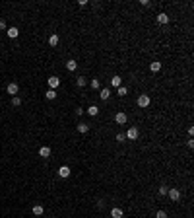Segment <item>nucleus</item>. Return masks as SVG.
Wrapping results in <instances>:
<instances>
[{
    "label": "nucleus",
    "mask_w": 194,
    "mask_h": 218,
    "mask_svg": "<svg viewBox=\"0 0 194 218\" xmlns=\"http://www.w3.org/2000/svg\"><path fill=\"white\" fill-rule=\"evenodd\" d=\"M138 135H140V133H138V129H136V127H130V129L128 130H126V138H128V140H136V138H138Z\"/></svg>",
    "instance_id": "f257e3e1"
},
{
    "label": "nucleus",
    "mask_w": 194,
    "mask_h": 218,
    "mask_svg": "<svg viewBox=\"0 0 194 218\" xmlns=\"http://www.w3.org/2000/svg\"><path fill=\"white\" fill-rule=\"evenodd\" d=\"M47 82H49V90H56L60 86V78H58V76H51Z\"/></svg>",
    "instance_id": "f03ea898"
},
{
    "label": "nucleus",
    "mask_w": 194,
    "mask_h": 218,
    "mask_svg": "<svg viewBox=\"0 0 194 218\" xmlns=\"http://www.w3.org/2000/svg\"><path fill=\"white\" fill-rule=\"evenodd\" d=\"M149 101H152V99H149V96H146V93H144V96H140V98H138V107H148Z\"/></svg>",
    "instance_id": "7ed1b4c3"
},
{
    "label": "nucleus",
    "mask_w": 194,
    "mask_h": 218,
    "mask_svg": "<svg viewBox=\"0 0 194 218\" xmlns=\"http://www.w3.org/2000/svg\"><path fill=\"white\" fill-rule=\"evenodd\" d=\"M18 84H16V82H10L8 84V88H6V92H8L10 93V96H12V98H14V96H16V93H18Z\"/></svg>",
    "instance_id": "20e7f679"
},
{
    "label": "nucleus",
    "mask_w": 194,
    "mask_h": 218,
    "mask_svg": "<svg viewBox=\"0 0 194 218\" xmlns=\"http://www.w3.org/2000/svg\"><path fill=\"white\" fill-rule=\"evenodd\" d=\"M115 121L119 123V125H126L128 117H126V113H122V111H120V113H116V115H115Z\"/></svg>",
    "instance_id": "39448f33"
},
{
    "label": "nucleus",
    "mask_w": 194,
    "mask_h": 218,
    "mask_svg": "<svg viewBox=\"0 0 194 218\" xmlns=\"http://www.w3.org/2000/svg\"><path fill=\"white\" fill-rule=\"evenodd\" d=\"M167 193H169V199H171V201H175V203L180 199V191H179V189H169Z\"/></svg>",
    "instance_id": "423d86ee"
},
{
    "label": "nucleus",
    "mask_w": 194,
    "mask_h": 218,
    "mask_svg": "<svg viewBox=\"0 0 194 218\" xmlns=\"http://www.w3.org/2000/svg\"><path fill=\"white\" fill-rule=\"evenodd\" d=\"M6 35H8L10 39H16L19 35V29L18 28H8V31H6Z\"/></svg>",
    "instance_id": "0eeeda50"
},
{
    "label": "nucleus",
    "mask_w": 194,
    "mask_h": 218,
    "mask_svg": "<svg viewBox=\"0 0 194 218\" xmlns=\"http://www.w3.org/2000/svg\"><path fill=\"white\" fill-rule=\"evenodd\" d=\"M39 156L49 158V156H51V148H49V146H41V148H39Z\"/></svg>",
    "instance_id": "6e6552de"
},
{
    "label": "nucleus",
    "mask_w": 194,
    "mask_h": 218,
    "mask_svg": "<svg viewBox=\"0 0 194 218\" xmlns=\"http://www.w3.org/2000/svg\"><path fill=\"white\" fill-rule=\"evenodd\" d=\"M99 98H101L103 101L111 98V92H109V88H103V90H99Z\"/></svg>",
    "instance_id": "1a4fd4ad"
},
{
    "label": "nucleus",
    "mask_w": 194,
    "mask_h": 218,
    "mask_svg": "<svg viewBox=\"0 0 194 218\" xmlns=\"http://www.w3.org/2000/svg\"><path fill=\"white\" fill-rule=\"evenodd\" d=\"M58 175H60V177H68V175H70V167H68V166L58 167Z\"/></svg>",
    "instance_id": "9d476101"
},
{
    "label": "nucleus",
    "mask_w": 194,
    "mask_h": 218,
    "mask_svg": "<svg viewBox=\"0 0 194 218\" xmlns=\"http://www.w3.org/2000/svg\"><path fill=\"white\" fill-rule=\"evenodd\" d=\"M122 214H124V212H122V209H119V206H115V209L111 210V216L113 218H122Z\"/></svg>",
    "instance_id": "9b49d317"
},
{
    "label": "nucleus",
    "mask_w": 194,
    "mask_h": 218,
    "mask_svg": "<svg viewBox=\"0 0 194 218\" xmlns=\"http://www.w3.org/2000/svg\"><path fill=\"white\" fill-rule=\"evenodd\" d=\"M157 22L159 23H169V16H167L165 12H161V14H157Z\"/></svg>",
    "instance_id": "f8f14e48"
},
{
    "label": "nucleus",
    "mask_w": 194,
    "mask_h": 218,
    "mask_svg": "<svg viewBox=\"0 0 194 218\" xmlns=\"http://www.w3.org/2000/svg\"><path fill=\"white\" fill-rule=\"evenodd\" d=\"M66 68H68L70 72H74V70L78 68V62H76V60H68V62H66Z\"/></svg>",
    "instance_id": "ddd939ff"
},
{
    "label": "nucleus",
    "mask_w": 194,
    "mask_h": 218,
    "mask_svg": "<svg viewBox=\"0 0 194 218\" xmlns=\"http://www.w3.org/2000/svg\"><path fill=\"white\" fill-rule=\"evenodd\" d=\"M149 70H152V72H159V70H161V62H152V64H149Z\"/></svg>",
    "instance_id": "4468645a"
},
{
    "label": "nucleus",
    "mask_w": 194,
    "mask_h": 218,
    "mask_svg": "<svg viewBox=\"0 0 194 218\" xmlns=\"http://www.w3.org/2000/svg\"><path fill=\"white\" fill-rule=\"evenodd\" d=\"M49 45H51V47H56V45H58V35H56V33L49 37Z\"/></svg>",
    "instance_id": "2eb2a0df"
},
{
    "label": "nucleus",
    "mask_w": 194,
    "mask_h": 218,
    "mask_svg": "<svg viewBox=\"0 0 194 218\" xmlns=\"http://www.w3.org/2000/svg\"><path fill=\"white\" fill-rule=\"evenodd\" d=\"M45 98L47 99H55L56 98V90H47V92H45Z\"/></svg>",
    "instance_id": "dca6fc26"
},
{
    "label": "nucleus",
    "mask_w": 194,
    "mask_h": 218,
    "mask_svg": "<svg viewBox=\"0 0 194 218\" xmlns=\"http://www.w3.org/2000/svg\"><path fill=\"white\" fill-rule=\"evenodd\" d=\"M88 113H89V115H91V117H95V115H97V113H99V107H97V105H89V109H88Z\"/></svg>",
    "instance_id": "f3484780"
},
{
    "label": "nucleus",
    "mask_w": 194,
    "mask_h": 218,
    "mask_svg": "<svg viewBox=\"0 0 194 218\" xmlns=\"http://www.w3.org/2000/svg\"><path fill=\"white\" fill-rule=\"evenodd\" d=\"M33 214H35V216H41V214H43V206H41V204H35V206H33Z\"/></svg>",
    "instance_id": "a211bd4d"
},
{
    "label": "nucleus",
    "mask_w": 194,
    "mask_h": 218,
    "mask_svg": "<svg viewBox=\"0 0 194 218\" xmlns=\"http://www.w3.org/2000/svg\"><path fill=\"white\" fill-rule=\"evenodd\" d=\"M111 86L119 88V86H120V76H113V78H111Z\"/></svg>",
    "instance_id": "6ab92c4d"
},
{
    "label": "nucleus",
    "mask_w": 194,
    "mask_h": 218,
    "mask_svg": "<svg viewBox=\"0 0 194 218\" xmlns=\"http://www.w3.org/2000/svg\"><path fill=\"white\" fill-rule=\"evenodd\" d=\"M116 93H119L120 98H122V96H126V93H128V90H126L124 86H119V88H116Z\"/></svg>",
    "instance_id": "aec40b11"
},
{
    "label": "nucleus",
    "mask_w": 194,
    "mask_h": 218,
    "mask_svg": "<svg viewBox=\"0 0 194 218\" xmlns=\"http://www.w3.org/2000/svg\"><path fill=\"white\" fill-rule=\"evenodd\" d=\"M78 130H80V133H88V130H89V125H86V123H80V125H78Z\"/></svg>",
    "instance_id": "412c9836"
},
{
    "label": "nucleus",
    "mask_w": 194,
    "mask_h": 218,
    "mask_svg": "<svg viewBox=\"0 0 194 218\" xmlns=\"http://www.w3.org/2000/svg\"><path fill=\"white\" fill-rule=\"evenodd\" d=\"M12 105H14V107H19V105H22V99H19L18 96H14V98H12Z\"/></svg>",
    "instance_id": "4be33fe9"
},
{
    "label": "nucleus",
    "mask_w": 194,
    "mask_h": 218,
    "mask_svg": "<svg viewBox=\"0 0 194 218\" xmlns=\"http://www.w3.org/2000/svg\"><path fill=\"white\" fill-rule=\"evenodd\" d=\"M86 84H88V80H86V76H80V78H78V86H80V88H83Z\"/></svg>",
    "instance_id": "5701e85b"
},
{
    "label": "nucleus",
    "mask_w": 194,
    "mask_h": 218,
    "mask_svg": "<svg viewBox=\"0 0 194 218\" xmlns=\"http://www.w3.org/2000/svg\"><path fill=\"white\" fill-rule=\"evenodd\" d=\"M155 218H167V212H165V210H157V212H155Z\"/></svg>",
    "instance_id": "b1692460"
},
{
    "label": "nucleus",
    "mask_w": 194,
    "mask_h": 218,
    "mask_svg": "<svg viewBox=\"0 0 194 218\" xmlns=\"http://www.w3.org/2000/svg\"><path fill=\"white\" fill-rule=\"evenodd\" d=\"M91 88H93V90H99V80H97V78L91 80Z\"/></svg>",
    "instance_id": "393cba45"
},
{
    "label": "nucleus",
    "mask_w": 194,
    "mask_h": 218,
    "mask_svg": "<svg viewBox=\"0 0 194 218\" xmlns=\"http://www.w3.org/2000/svg\"><path fill=\"white\" fill-rule=\"evenodd\" d=\"M159 195H167V187H165V185L159 187Z\"/></svg>",
    "instance_id": "a878e982"
},
{
    "label": "nucleus",
    "mask_w": 194,
    "mask_h": 218,
    "mask_svg": "<svg viewBox=\"0 0 194 218\" xmlns=\"http://www.w3.org/2000/svg\"><path fill=\"white\" fill-rule=\"evenodd\" d=\"M115 138H116V140H119V142H122V140H124V138H126V136H124V135H122V133H119V135H116V136H115Z\"/></svg>",
    "instance_id": "bb28decb"
},
{
    "label": "nucleus",
    "mask_w": 194,
    "mask_h": 218,
    "mask_svg": "<svg viewBox=\"0 0 194 218\" xmlns=\"http://www.w3.org/2000/svg\"><path fill=\"white\" fill-rule=\"evenodd\" d=\"M0 29H6V23L2 22V20H0Z\"/></svg>",
    "instance_id": "cd10ccee"
}]
</instances>
